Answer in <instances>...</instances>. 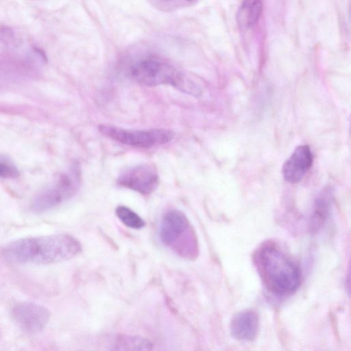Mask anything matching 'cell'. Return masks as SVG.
I'll use <instances>...</instances> for the list:
<instances>
[{
	"label": "cell",
	"mask_w": 351,
	"mask_h": 351,
	"mask_svg": "<svg viewBox=\"0 0 351 351\" xmlns=\"http://www.w3.org/2000/svg\"><path fill=\"white\" fill-rule=\"evenodd\" d=\"M81 249V244L75 238L60 234L13 241L5 247L3 254L15 263L45 265L69 260Z\"/></svg>",
	"instance_id": "obj_1"
},
{
	"label": "cell",
	"mask_w": 351,
	"mask_h": 351,
	"mask_svg": "<svg viewBox=\"0 0 351 351\" xmlns=\"http://www.w3.org/2000/svg\"><path fill=\"white\" fill-rule=\"evenodd\" d=\"M257 263L266 286L273 293L284 295L298 289L299 267L276 245H264L258 252Z\"/></svg>",
	"instance_id": "obj_2"
},
{
	"label": "cell",
	"mask_w": 351,
	"mask_h": 351,
	"mask_svg": "<svg viewBox=\"0 0 351 351\" xmlns=\"http://www.w3.org/2000/svg\"><path fill=\"white\" fill-rule=\"evenodd\" d=\"M134 80L145 86L171 85L180 91L198 96L200 89L169 63L156 58L136 62L132 69Z\"/></svg>",
	"instance_id": "obj_3"
},
{
	"label": "cell",
	"mask_w": 351,
	"mask_h": 351,
	"mask_svg": "<svg viewBox=\"0 0 351 351\" xmlns=\"http://www.w3.org/2000/svg\"><path fill=\"white\" fill-rule=\"evenodd\" d=\"M158 234L163 245L181 257L194 258L197 253V241L186 216L180 210L167 211L162 217Z\"/></svg>",
	"instance_id": "obj_4"
},
{
	"label": "cell",
	"mask_w": 351,
	"mask_h": 351,
	"mask_svg": "<svg viewBox=\"0 0 351 351\" xmlns=\"http://www.w3.org/2000/svg\"><path fill=\"white\" fill-rule=\"evenodd\" d=\"M99 130L104 135L123 144L141 148H149L171 141L175 133L168 129L147 130H127L108 124H102Z\"/></svg>",
	"instance_id": "obj_5"
},
{
	"label": "cell",
	"mask_w": 351,
	"mask_h": 351,
	"mask_svg": "<svg viewBox=\"0 0 351 351\" xmlns=\"http://www.w3.org/2000/svg\"><path fill=\"white\" fill-rule=\"evenodd\" d=\"M80 168L77 163L62 174L58 181L49 189L39 194L33 201L32 209L41 213L53 208L73 196L77 191L81 178Z\"/></svg>",
	"instance_id": "obj_6"
},
{
	"label": "cell",
	"mask_w": 351,
	"mask_h": 351,
	"mask_svg": "<svg viewBox=\"0 0 351 351\" xmlns=\"http://www.w3.org/2000/svg\"><path fill=\"white\" fill-rule=\"evenodd\" d=\"M117 182L120 186L141 194L149 195L157 189L159 177L154 167L141 164L124 170L119 175Z\"/></svg>",
	"instance_id": "obj_7"
},
{
	"label": "cell",
	"mask_w": 351,
	"mask_h": 351,
	"mask_svg": "<svg viewBox=\"0 0 351 351\" xmlns=\"http://www.w3.org/2000/svg\"><path fill=\"white\" fill-rule=\"evenodd\" d=\"M12 317L16 324L24 331L35 334L43 330L49 320V311L43 306L23 302L12 310Z\"/></svg>",
	"instance_id": "obj_8"
},
{
	"label": "cell",
	"mask_w": 351,
	"mask_h": 351,
	"mask_svg": "<svg viewBox=\"0 0 351 351\" xmlns=\"http://www.w3.org/2000/svg\"><path fill=\"white\" fill-rule=\"evenodd\" d=\"M312 162L310 147L306 145L298 146L282 166L284 179L290 183L299 182L311 168Z\"/></svg>",
	"instance_id": "obj_9"
},
{
	"label": "cell",
	"mask_w": 351,
	"mask_h": 351,
	"mask_svg": "<svg viewBox=\"0 0 351 351\" xmlns=\"http://www.w3.org/2000/svg\"><path fill=\"white\" fill-rule=\"evenodd\" d=\"M259 320L258 315L252 310H245L236 314L230 323L232 337L239 341H252L258 333Z\"/></svg>",
	"instance_id": "obj_10"
},
{
	"label": "cell",
	"mask_w": 351,
	"mask_h": 351,
	"mask_svg": "<svg viewBox=\"0 0 351 351\" xmlns=\"http://www.w3.org/2000/svg\"><path fill=\"white\" fill-rule=\"evenodd\" d=\"M332 207V197L328 191L323 192L315 199L313 211L311 218V230L312 232L319 230L327 221Z\"/></svg>",
	"instance_id": "obj_11"
},
{
	"label": "cell",
	"mask_w": 351,
	"mask_h": 351,
	"mask_svg": "<svg viewBox=\"0 0 351 351\" xmlns=\"http://www.w3.org/2000/svg\"><path fill=\"white\" fill-rule=\"evenodd\" d=\"M263 10L262 0H243L239 11V23L248 27L255 25Z\"/></svg>",
	"instance_id": "obj_12"
},
{
	"label": "cell",
	"mask_w": 351,
	"mask_h": 351,
	"mask_svg": "<svg viewBox=\"0 0 351 351\" xmlns=\"http://www.w3.org/2000/svg\"><path fill=\"white\" fill-rule=\"evenodd\" d=\"M116 350H147L152 348V343L147 339L138 336H125L118 338L114 343Z\"/></svg>",
	"instance_id": "obj_13"
},
{
	"label": "cell",
	"mask_w": 351,
	"mask_h": 351,
	"mask_svg": "<svg viewBox=\"0 0 351 351\" xmlns=\"http://www.w3.org/2000/svg\"><path fill=\"white\" fill-rule=\"evenodd\" d=\"M115 213L120 221L126 226L141 229L145 226L144 220L134 211L125 206H119L115 210Z\"/></svg>",
	"instance_id": "obj_14"
},
{
	"label": "cell",
	"mask_w": 351,
	"mask_h": 351,
	"mask_svg": "<svg viewBox=\"0 0 351 351\" xmlns=\"http://www.w3.org/2000/svg\"><path fill=\"white\" fill-rule=\"evenodd\" d=\"M19 176V171L13 162L0 155V178H16Z\"/></svg>",
	"instance_id": "obj_15"
},
{
	"label": "cell",
	"mask_w": 351,
	"mask_h": 351,
	"mask_svg": "<svg viewBox=\"0 0 351 351\" xmlns=\"http://www.w3.org/2000/svg\"><path fill=\"white\" fill-rule=\"evenodd\" d=\"M0 42L7 45L14 42V34L11 29L0 27Z\"/></svg>",
	"instance_id": "obj_16"
},
{
	"label": "cell",
	"mask_w": 351,
	"mask_h": 351,
	"mask_svg": "<svg viewBox=\"0 0 351 351\" xmlns=\"http://www.w3.org/2000/svg\"><path fill=\"white\" fill-rule=\"evenodd\" d=\"M186 1H192V0H186Z\"/></svg>",
	"instance_id": "obj_17"
}]
</instances>
